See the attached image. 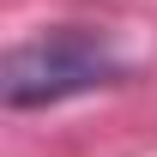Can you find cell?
<instances>
[{
	"mask_svg": "<svg viewBox=\"0 0 157 157\" xmlns=\"http://www.w3.org/2000/svg\"><path fill=\"white\" fill-rule=\"evenodd\" d=\"M127 60L97 30H42V36L6 48L0 60V103L6 109H48V103L85 97L103 85H121Z\"/></svg>",
	"mask_w": 157,
	"mask_h": 157,
	"instance_id": "obj_1",
	"label": "cell"
}]
</instances>
